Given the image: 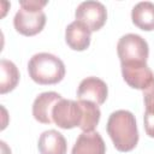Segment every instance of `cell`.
Returning <instances> with one entry per match:
<instances>
[{
	"instance_id": "1",
	"label": "cell",
	"mask_w": 154,
	"mask_h": 154,
	"mask_svg": "<svg viewBox=\"0 0 154 154\" xmlns=\"http://www.w3.org/2000/svg\"><path fill=\"white\" fill-rule=\"evenodd\" d=\"M114 147L119 152L132 150L138 142V130L135 116L126 109L113 112L106 125Z\"/></svg>"
},
{
	"instance_id": "2",
	"label": "cell",
	"mask_w": 154,
	"mask_h": 154,
	"mask_svg": "<svg viewBox=\"0 0 154 154\" xmlns=\"http://www.w3.org/2000/svg\"><path fill=\"white\" fill-rule=\"evenodd\" d=\"M28 72L31 79L38 84H57L65 76V65L58 57L43 52L31 57Z\"/></svg>"
},
{
	"instance_id": "3",
	"label": "cell",
	"mask_w": 154,
	"mask_h": 154,
	"mask_svg": "<svg viewBox=\"0 0 154 154\" xmlns=\"http://www.w3.org/2000/svg\"><path fill=\"white\" fill-rule=\"evenodd\" d=\"M20 8L13 18L14 29L24 36H34L38 34L46 24V14L42 7L47 1L38 0H22Z\"/></svg>"
},
{
	"instance_id": "4",
	"label": "cell",
	"mask_w": 154,
	"mask_h": 154,
	"mask_svg": "<svg viewBox=\"0 0 154 154\" xmlns=\"http://www.w3.org/2000/svg\"><path fill=\"white\" fill-rule=\"evenodd\" d=\"M117 53L122 64L147 63L149 48L147 41L137 34H126L117 43Z\"/></svg>"
},
{
	"instance_id": "5",
	"label": "cell",
	"mask_w": 154,
	"mask_h": 154,
	"mask_svg": "<svg viewBox=\"0 0 154 154\" xmlns=\"http://www.w3.org/2000/svg\"><path fill=\"white\" fill-rule=\"evenodd\" d=\"M53 123L61 129H72L81 126L83 122V111L79 101L61 99L57 102L52 112Z\"/></svg>"
},
{
	"instance_id": "6",
	"label": "cell",
	"mask_w": 154,
	"mask_h": 154,
	"mask_svg": "<svg viewBox=\"0 0 154 154\" xmlns=\"http://www.w3.org/2000/svg\"><path fill=\"white\" fill-rule=\"evenodd\" d=\"M75 16L76 20L82 22L90 31H97L106 23L107 10L105 5L99 1H84L78 5Z\"/></svg>"
},
{
	"instance_id": "7",
	"label": "cell",
	"mask_w": 154,
	"mask_h": 154,
	"mask_svg": "<svg viewBox=\"0 0 154 154\" xmlns=\"http://www.w3.org/2000/svg\"><path fill=\"white\" fill-rule=\"evenodd\" d=\"M122 75L131 88L141 90H144L154 81V73L147 63L122 64Z\"/></svg>"
},
{
	"instance_id": "8",
	"label": "cell",
	"mask_w": 154,
	"mask_h": 154,
	"mask_svg": "<svg viewBox=\"0 0 154 154\" xmlns=\"http://www.w3.org/2000/svg\"><path fill=\"white\" fill-rule=\"evenodd\" d=\"M108 95V88L107 84L97 78V77H87L84 78L77 89V99L90 101L99 105H102Z\"/></svg>"
},
{
	"instance_id": "9",
	"label": "cell",
	"mask_w": 154,
	"mask_h": 154,
	"mask_svg": "<svg viewBox=\"0 0 154 154\" xmlns=\"http://www.w3.org/2000/svg\"><path fill=\"white\" fill-rule=\"evenodd\" d=\"M61 99H63L61 95L55 91H46L40 94L32 103L34 118L42 124L53 123V119H52L53 108L57 105V102Z\"/></svg>"
},
{
	"instance_id": "10",
	"label": "cell",
	"mask_w": 154,
	"mask_h": 154,
	"mask_svg": "<svg viewBox=\"0 0 154 154\" xmlns=\"http://www.w3.org/2000/svg\"><path fill=\"white\" fill-rule=\"evenodd\" d=\"M71 154H106V144L99 132H82L75 142Z\"/></svg>"
},
{
	"instance_id": "11",
	"label": "cell",
	"mask_w": 154,
	"mask_h": 154,
	"mask_svg": "<svg viewBox=\"0 0 154 154\" xmlns=\"http://www.w3.org/2000/svg\"><path fill=\"white\" fill-rule=\"evenodd\" d=\"M91 31L79 20L70 23L65 30V41L73 51H84L90 45Z\"/></svg>"
},
{
	"instance_id": "12",
	"label": "cell",
	"mask_w": 154,
	"mask_h": 154,
	"mask_svg": "<svg viewBox=\"0 0 154 154\" xmlns=\"http://www.w3.org/2000/svg\"><path fill=\"white\" fill-rule=\"evenodd\" d=\"M37 147L40 154H66L67 150L65 137L57 130H47L42 132Z\"/></svg>"
},
{
	"instance_id": "13",
	"label": "cell",
	"mask_w": 154,
	"mask_h": 154,
	"mask_svg": "<svg viewBox=\"0 0 154 154\" xmlns=\"http://www.w3.org/2000/svg\"><path fill=\"white\" fill-rule=\"evenodd\" d=\"M132 23L142 30H154V4L150 1H141L136 4L131 11Z\"/></svg>"
},
{
	"instance_id": "14",
	"label": "cell",
	"mask_w": 154,
	"mask_h": 154,
	"mask_svg": "<svg viewBox=\"0 0 154 154\" xmlns=\"http://www.w3.org/2000/svg\"><path fill=\"white\" fill-rule=\"evenodd\" d=\"M19 81V72L17 66L7 60H0V94H6L13 90Z\"/></svg>"
},
{
	"instance_id": "15",
	"label": "cell",
	"mask_w": 154,
	"mask_h": 154,
	"mask_svg": "<svg viewBox=\"0 0 154 154\" xmlns=\"http://www.w3.org/2000/svg\"><path fill=\"white\" fill-rule=\"evenodd\" d=\"M78 101H79V103L82 106V111H83V122H82V125L79 126V129L83 130V132L94 131V129L99 124V120L101 117L99 106L90 101H84V100H78Z\"/></svg>"
},
{
	"instance_id": "16",
	"label": "cell",
	"mask_w": 154,
	"mask_h": 154,
	"mask_svg": "<svg viewBox=\"0 0 154 154\" xmlns=\"http://www.w3.org/2000/svg\"><path fill=\"white\" fill-rule=\"evenodd\" d=\"M144 100V130L147 135L154 138V81L143 90Z\"/></svg>"
}]
</instances>
